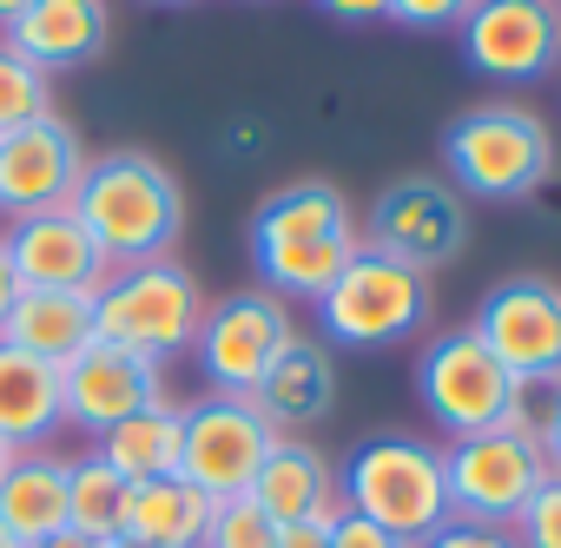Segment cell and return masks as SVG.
Segmentation results:
<instances>
[{"instance_id": "1", "label": "cell", "mask_w": 561, "mask_h": 548, "mask_svg": "<svg viewBox=\"0 0 561 548\" xmlns=\"http://www.w3.org/2000/svg\"><path fill=\"white\" fill-rule=\"evenodd\" d=\"M73 218L93 231V244L106 251L113 271L152 264V258H172V244L185 231V192H179L165 159L106 152V159H87V179L73 192Z\"/></svg>"}, {"instance_id": "2", "label": "cell", "mask_w": 561, "mask_h": 548, "mask_svg": "<svg viewBox=\"0 0 561 548\" xmlns=\"http://www.w3.org/2000/svg\"><path fill=\"white\" fill-rule=\"evenodd\" d=\"M443 172L462 198L482 205H522L554 179V133L522 100L469 106L443 126Z\"/></svg>"}, {"instance_id": "3", "label": "cell", "mask_w": 561, "mask_h": 548, "mask_svg": "<svg viewBox=\"0 0 561 548\" xmlns=\"http://www.w3.org/2000/svg\"><path fill=\"white\" fill-rule=\"evenodd\" d=\"M93 324L106 344L146 357V364H172L198 344V324H205V292L185 264L172 258H152V264H119L106 271V285L93 292Z\"/></svg>"}, {"instance_id": "4", "label": "cell", "mask_w": 561, "mask_h": 548, "mask_svg": "<svg viewBox=\"0 0 561 548\" xmlns=\"http://www.w3.org/2000/svg\"><path fill=\"white\" fill-rule=\"evenodd\" d=\"M337 495L351 515L403 535V541H430L449 522V482H443V449L423 436H370L351 449V463L337 469Z\"/></svg>"}, {"instance_id": "5", "label": "cell", "mask_w": 561, "mask_h": 548, "mask_svg": "<svg viewBox=\"0 0 561 548\" xmlns=\"http://www.w3.org/2000/svg\"><path fill=\"white\" fill-rule=\"evenodd\" d=\"M423 318H430V271H416L403 258H383L370 244L344 264V278L318 298L324 344H344V351H390V344L416 338Z\"/></svg>"}, {"instance_id": "6", "label": "cell", "mask_w": 561, "mask_h": 548, "mask_svg": "<svg viewBox=\"0 0 561 548\" xmlns=\"http://www.w3.org/2000/svg\"><path fill=\"white\" fill-rule=\"evenodd\" d=\"M416 397H423L430 423H436L449 443H462V436L495 430L522 390H515V377L489 357V344H482L469 324H456V331H436V338L423 344V357H416Z\"/></svg>"}, {"instance_id": "7", "label": "cell", "mask_w": 561, "mask_h": 548, "mask_svg": "<svg viewBox=\"0 0 561 548\" xmlns=\"http://www.w3.org/2000/svg\"><path fill=\"white\" fill-rule=\"evenodd\" d=\"M489 357L515 377V390H548L561 377V285L541 271H508L476 305L469 324Z\"/></svg>"}, {"instance_id": "8", "label": "cell", "mask_w": 561, "mask_h": 548, "mask_svg": "<svg viewBox=\"0 0 561 548\" xmlns=\"http://www.w3.org/2000/svg\"><path fill=\"white\" fill-rule=\"evenodd\" d=\"M291 338H298L291 305L271 298L264 285H251V292H225L218 305H205L192 357H198V370L218 397H251L264 384V370L285 357Z\"/></svg>"}, {"instance_id": "9", "label": "cell", "mask_w": 561, "mask_h": 548, "mask_svg": "<svg viewBox=\"0 0 561 548\" xmlns=\"http://www.w3.org/2000/svg\"><path fill=\"white\" fill-rule=\"evenodd\" d=\"M548 456L528 436H462L443 449V482H449V522H482V528H515L528 495L548 482Z\"/></svg>"}, {"instance_id": "10", "label": "cell", "mask_w": 561, "mask_h": 548, "mask_svg": "<svg viewBox=\"0 0 561 548\" xmlns=\"http://www.w3.org/2000/svg\"><path fill=\"white\" fill-rule=\"evenodd\" d=\"M364 244L383 251V258H403L416 271L449 264L469 244V198L449 179H436V172H403V179H390L370 198Z\"/></svg>"}, {"instance_id": "11", "label": "cell", "mask_w": 561, "mask_h": 548, "mask_svg": "<svg viewBox=\"0 0 561 548\" xmlns=\"http://www.w3.org/2000/svg\"><path fill=\"white\" fill-rule=\"evenodd\" d=\"M277 430L264 423V410L251 397H218L205 390L198 403H185V443H179V476L192 489H205L211 502L251 495V476L264 469Z\"/></svg>"}, {"instance_id": "12", "label": "cell", "mask_w": 561, "mask_h": 548, "mask_svg": "<svg viewBox=\"0 0 561 548\" xmlns=\"http://www.w3.org/2000/svg\"><path fill=\"white\" fill-rule=\"evenodd\" d=\"M456 41L482 80L535 87L561 67V0H476Z\"/></svg>"}, {"instance_id": "13", "label": "cell", "mask_w": 561, "mask_h": 548, "mask_svg": "<svg viewBox=\"0 0 561 548\" xmlns=\"http://www.w3.org/2000/svg\"><path fill=\"white\" fill-rule=\"evenodd\" d=\"M80 179H87V146L60 113L0 133V212L8 218L73 212Z\"/></svg>"}, {"instance_id": "14", "label": "cell", "mask_w": 561, "mask_h": 548, "mask_svg": "<svg viewBox=\"0 0 561 548\" xmlns=\"http://www.w3.org/2000/svg\"><path fill=\"white\" fill-rule=\"evenodd\" d=\"M60 403H67V423L100 443L113 423L165 403V370L119 351V344H106V338H93L73 364H60Z\"/></svg>"}, {"instance_id": "15", "label": "cell", "mask_w": 561, "mask_h": 548, "mask_svg": "<svg viewBox=\"0 0 561 548\" xmlns=\"http://www.w3.org/2000/svg\"><path fill=\"white\" fill-rule=\"evenodd\" d=\"M0 251H8L21 292H100L106 285V251L93 244V231L73 218V212H34V218H14L8 238H0Z\"/></svg>"}, {"instance_id": "16", "label": "cell", "mask_w": 561, "mask_h": 548, "mask_svg": "<svg viewBox=\"0 0 561 548\" xmlns=\"http://www.w3.org/2000/svg\"><path fill=\"white\" fill-rule=\"evenodd\" d=\"M27 67H41L47 80L60 73V67H87V60H100L106 54V41H113V8L106 0H34V8L0 34Z\"/></svg>"}, {"instance_id": "17", "label": "cell", "mask_w": 561, "mask_h": 548, "mask_svg": "<svg viewBox=\"0 0 561 548\" xmlns=\"http://www.w3.org/2000/svg\"><path fill=\"white\" fill-rule=\"evenodd\" d=\"M251 502L277 522V528H291V522H318V515H344V495H337V469L318 443L305 436H277L264 469L251 476Z\"/></svg>"}, {"instance_id": "18", "label": "cell", "mask_w": 561, "mask_h": 548, "mask_svg": "<svg viewBox=\"0 0 561 548\" xmlns=\"http://www.w3.org/2000/svg\"><path fill=\"white\" fill-rule=\"evenodd\" d=\"M251 403L264 410V423L277 436H291L305 423H324L331 403H337V357H331V344H318V338L298 331L285 344V357L264 370V384L251 390Z\"/></svg>"}, {"instance_id": "19", "label": "cell", "mask_w": 561, "mask_h": 548, "mask_svg": "<svg viewBox=\"0 0 561 548\" xmlns=\"http://www.w3.org/2000/svg\"><path fill=\"white\" fill-rule=\"evenodd\" d=\"M54 430H67L60 403V370L0 344V443L8 449H47Z\"/></svg>"}, {"instance_id": "20", "label": "cell", "mask_w": 561, "mask_h": 548, "mask_svg": "<svg viewBox=\"0 0 561 548\" xmlns=\"http://www.w3.org/2000/svg\"><path fill=\"white\" fill-rule=\"evenodd\" d=\"M211 495L192 489L185 476H152V482H126V509H119V535L126 541H152V548H198L211 528ZM113 535V541H119Z\"/></svg>"}, {"instance_id": "21", "label": "cell", "mask_w": 561, "mask_h": 548, "mask_svg": "<svg viewBox=\"0 0 561 548\" xmlns=\"http://www.w3.org/2000/svg\"><path fill=\"white\" fill-rule=\"evenodd\" d=\"M0 528L27 548H41L47 535L67 528V456L21 449L8 463V476H0Z\"/></svg>"}, {"instance_id": "22", "label": "cell", "mask_w": 561, "mask_h": 548, "mask_svg": "<svg viewBox=\"0 0 561 548\" xmlns=\"http://www.w3.org/2000/svg\"><path fill=\"white\" fill-rule=\"evenodd\" d=\"M93 338H100V324H93V298L87 292H21L8 331H0V344H14V351L41 357L54 370L73 364Z\"/></svg>"}, {"instance_id": "23", "label": "cell", "mask_w": 561, "mask_h": 548, "mask_svg": "<svg viewBox=\"0 0 561 548\" xmlns=\"http://www.w3.org/2000/svg\"><path fill=\"white\" fill-rule=\"evenodd\" d=\"M364 251V231L351 225V231H331V238H291V244H257L251 258H257V278H264V292L271 298H305V305H318L337 278H344V264Z\"/></svg>"}, {"instance_id": "24", "label": "cell", "mask_w": 561, "mask_h": 548, "mask_svg": "<svg viewBox=\"0 0 561 548\" xmlns=\"http://www.w3.org/2000/svg\"><path fill=\"white\" fill-rule=\"evenodd\" d=\"M357 212L351 198L331 185V179H291L257 198L251 212V251L257 244H291V238H331V231H351Z\"/></svg>"}, {"instance_id": "25", "label": "cell", "mask_w": 561, "mask_h": 548, "mask_svg": "<svg viewBox=\"0 0 561 548\" xmlns=\"http://www.w3.org/2000/svg\"><path fill=\"white\" fill-rule=\"evenodd\" d=\"M179 443H185V403L165 397V403H152V410L113 423V430L93 443V456H100L113 476H126V482H152V476H179Z\"/></svg>"}, {"instance_id": "26", "label": "cell", "mask_w": 561, "mask_h": 548, "mask_svg": "<svg viewBox=\"0 0 561 548\" xmlns=\"http://www.w3.org/2000/svg\"><path fill=\"white\" fill-rule=\"evenodd\" d=\"M119 509H126V476H113L93 449L67 456V528L80 535H119Z\"/></svg>"}, {"instance_id": "27", "label": "cell", "mask_w": 561, "mask_h": 548, "mask_svg": "<svg viewBox=\"0 0 561 548\" xmlns=\"http://www.w3.org/2000/svg\"><path fill=\"white\" fill-rule=\"evenodd\" d=\"M54 113V80L41 67H27L8 41H0V133H14V126H34Z\"/></svg>"}, {"instance_id": "28", "label": "cell", "mask_w": 561, "mask_h": 548, "mask_svg": "<svg viewBox=\"0 0 561 548\" xmlns=\"http://www.w3.org/2000/svg\"><path fill=\"white\" fill-rule=\"evenodd\" d=\"M198 548H277V522L251 502V495H231L211 509V528Z\"/></svg>"}, {"instance_id": "29", "label": "cell", "mask_w": 561, "mask_h": 548, "mask_svg": "<svg viewBox=\"0 0 561 548\" xmlns=\"http://www.w3.org/2000/svg\"><path fill=\"white\" fill-rule=\"evenodd\" d=\"M515 541L522 548H561V476H548L528 495V509L515 515Z\"/></svg>"}, {"instance_id": "30", "label": "cell", "mask_w": 561, "mask_h": 548, "mask_svg": "<svg viewBox=\"0 0 561 548\" xmlns=\"http://www.w3.org/2000/svg\"><path fill=\"white\" fill-rule=\"evenodd\" d=\"M476 0H390V21L410 34H456Z\"/></svg>"}, {"instance_id": "31", "label": "cell", "mask_w": 561, "mask_h": 548, "mask_svg": "<svg viewBox=\"0 0 561 548\" xmlns=\"http://www.w3.org/2000/svg\"><path fill=\"white\" fill-rule=\"evenodd\" d=\"M416 548H522L515 541V528H482V522H443L430 541H416Z\"/></svg>"}, {"instance_id": "32", "label": "cell", "mask_w": 561, "mask_h": 548, "mask_svg": "<svg viewBox=\"0 0 561 548\" xmlns=\"http://www.w3.org/2000/svg\"><path fill=\"white\" fill-rule=\"evenodd\" d=\"M331 548H416V541H403V535H390V528H377V522H364V515H337L331 522Z\"/></svg>"}, {"instance_id": "33", "label": "cell", "mask_w": 561, "mask_h": 548, "mask_svg": "<svg viewBox=\"0 0 561 548\" xmlns=\"http://www.w3.org/2000/svg\"><path fill=\"white\" fill-rule=\"evenodd\" d=\"M541 456H548V469L561 476V377L541 390Z\"/></svg>"}, {"instance_id": "34", "label": "cell", "mask_w": 561, "mask_h": 548, "mask_svg": "<svg viewBox=\"0 0 561 548\" xmlns=\"http://www.w3.org/2000/svg\"><path fill=\"white\" fill-rule=\"evenodd\" d=\"M318 8L344 27H370V21H390V0H318Z\"/></svg>"}, {"instance_id": "35", "label": "cell", "mask_w": 561, "mask_h": 548, "mask_svg": "<svg viewBox=\"0 0 561 548\" xmlns=\"http://www.w3.org/2000/svg\"><path fill=\"white\" fill-rule=\"evenodd\" d=\"M331 522H337V515H318V522H291V528H277V548H331Z\"/></svg>"}, {"instance_id": "36", "label": "cell", "mask_w": 561, "mask_h": 548, "mask_svg": "<svg viewBox=\"0 0 561 548\" xmlns=\"http://www.w3.org/2000/svg\"><path fill=\"white\" fill-rule=\"evenodd\" d=\"M14 305H21V278H14V264H8V251H0V331H8Z\"/></svg>"}, {"instance_id": "37", "label": "cell", "mask_w": 561, "mask_h": 548, "mask_svg": "<svg viewBox=\"0 0 561 548\" xmlns=\"http://www.w3.org/2000/svg\"><path fill=\"white\" fill-rule=\"evenodd\" d=\"M41 548H113L106 535H80V528H60V535H47Z\"/></svg>"}, {"instance_id": "38", "label": "cell", "mask_w": 561, "mask_h": 548, "mask_svg": "<svg viewBox=\"0 0 561 548\" xmlns=\"http://www.w3.org/2000/svg\"><path fill=\"white\" fill-rule=\"evenodd\" d=\"M27 8H34V0H0V34H8V27L27 14Z\"/></svg>"}, {"instance_id": "39", "label": "cell", "mask_w": 561, "mask_h": 548, "mask_svg": "<svg viewBox=\"0 0 561 548\" xmlns=\"http://www.w3.org/2000/svg\"><path fill=\"white\" fill-rule=\"evenodd\" d=\"M14 456H21V449H8V443H0V476H8V463H14Z\"/></svg>"}, {"instance_id": "40", "label": "cell", "mask_w": 561, "mask_h": 548, "mask_svg": "<svg viewBox=\"0 0 561 548\" xmlns=\"http://www.w3.org/2000/svg\"><path fill=\"white\" fill-rule=\"evenodd\" d=\"M0 548H27V541H14V535H8V528H0Z\"/></svg>"}, {"instance_id": "41", "label": "cell", "mask_w": 561, "mask_h": 548, "mask_svg": "<svg viewBox=\"0 0 561 548\" xmlns=\"http://www.w3.org/2000/svg\"><path fill=\"white\" fill-rule=\"evenodd\" d=\"M113 548H152V541H126V535H119V541H113Z\"/></svg>"}, {"instance_id": "42", "label": "cell", "mask_w": 561, "mask_h": 548, "mask_svg": "<svg viewBox=\"0 0 561 548\" xmlns=\"http://www.w3.org/2000/svg\"><path fill=\"white\" fill-rule=\"evenodd\" d=\"M159 8H179V0H159Z\"/></svg>"}]
</instances>
